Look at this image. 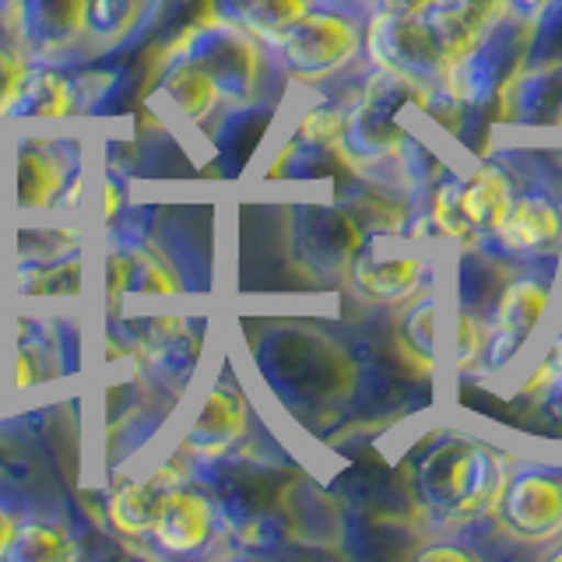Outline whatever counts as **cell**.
<instances>
[{
	"mask_svg": "<svg viewBox=\"0 0 562 562\" xmlns=\"http://www.w3.org/2000/svg\"><path fill=\"white\" fill-rule=\"evenodd\" d=\"M506 479L509 461L503 450L450 432L418 457L412 485L422 509L450 527H471L492 524Z\"/></svg>",
	"mask_w": 562,
	"mask_h": 562,
	"instance_id": "1",
	"label": "cell"
},
{
	"mask_svg": "<svg viewBox=\"0 0 562 562\" xmlns=\"http://www.w3.org/2000/svg\"><path fill=\"white\" fill-rule=\"evenodd\" d=\"M257 366L268 386L303 408H334L359 391L356 356L327 334L303 327L271 334L257 348Z\"/></svg>",
	"mask_w": 562,
	"mask_h": 562,
	"instance_id": "2",
	"label": "cell"
},
{
	"mask_svg": "<svg viewBox=\"0 0 562 562\" xmlns=\"http://www.w3.org/2000/svg\"><path fill=\"white\" fill-rule=\"evenodd\" d=\"M271 53L292 85L321 88L362 57V18L351 4L316 0Z\"/></svg>",
	"mask_w": 562,
	"mask_h": 562,
	"instance_id": "3",
	"label": "cell"
},
{
	"mask_svg": "<svg viewBox=\"0 0 562 562\" xmlns=\"http://www.w3.org/2000/svg\"><path fill=\"white\" fill-rule=\"evenodd\" d=\"M432 88H418L412 81H404L397 75H386V70H373L362 78V85L348 95V131H345V151L356 162V169L362 166H380L391 162V158L401 151L404 137L412 131L401 123L404 110L422 113Z\"/></svg>",
	"mask_w": 562,
	"mask_h": 562,
	"instance_id": "4",
	"label": "cell"
},
{
	"mask_svg": "<svg viewBox=\"0 0 562 562\" xmlns=\"http://www.w3.org/2000/svg\"><path fill=\"white\" fill-rule=\"evenodd\" d=\"M169 46L187 53V57L215 81L222 102L246 105L257 99L263 67H268V57H263L268 46L254 40V35L239 29L236 22H225L218 14H204L201 22H193L190 29L176 35Z\"/></svg>",
	"mask_w": 562,
	"mask_h": 562,
	"instance_id": "5",
	"label": "cell"
},
{
	"mask_svg": "<svg viewBox=\"0 0 562 562\" xmlns=\"http://www.w3.org/2000/svg\"><path fill=\"white\" fill-rule=\"evenodd\" d=\"M85 187L81 151L67 137L29 127L14 145V207L22 215H49L78 201Z\"/></svg>",
	"mask_w": 562,
	"mask_h": 562,
	"instance_id": "6",
	"label": "cell"
},
{
	"mask_svg": "<svg viewBox=\"0 0 562 562\" xmlns=\"http://www.w3.org/2000/svg\"><path fill=\"white\" fill-rule=\"evenodd\" d=\"M362 57L373 70H386L418 88L443 81V60L422 11L369 8L362 18Z\"/></svg>",
	"mask_w": 562,
	"mask_h": 562,
	"instance_id": "7",
	"label": "cell"
},
{
	"mask_svg": "<svg viewBox=\"0 0 562 562\" xmlns=\"http://www.w3.org/2000/svg\"><path fill=\"white\" fill-rule=\"evenodd\" d=\"M496 531L520 544H552L562 538V471L544 464L509 468L496 506Z\"/></svg>",
	"mask_w": 562,
	"mask_h": 562,
	"instance_id": "8",
	"label": "cell"
},
{
	"mask_svg": "<svg viewBox=\"0 0 562 562\" xmlns=\"http://www.w3.org/2000/svg\"><path fill=\"white\" fill-rule=\"evenodd\" d=\"M555 299L552 274L541 271H520L503 281L496 303L488 310L492 321V348H488V373L514 366L524 348L531 345L538 327L549 316V306Z\"/></svg>",
	"mask_w": 562,
	"mask_h": 562,
	"instance_id": "9",
	"label": "cell"
},
{
	"mask_svg": "<svg viewBox=\"0 0 562 562\" xmlns=\"http://www.w3.org/2000/svg\"><path fill=\"white\" fill-rule=\"evenodd\" d=\"M404 236H366L348 268V285L376 306H408L429 292L432 263L415 250H394Z\"/></svg>",
	"mask_w": 562,
	"mask_h": 562,
	"instance_id": "10",
	"label": "cell"
},
{
	"mask_svg": "<svg viewBox=\"0 0 562 562\" xmlns=\"http://www.w3.org/2000/svg\"><path fill=\"white\" fill-rule=\"evenodd\" d=\"M4 25L32 60H57L88 35V0H8Z\"/></svg>",
	"mask_w": 562,
	"mask_h": 562,
	"instance_id": "11",
	"label": "cell"
},
{
	"mask_svg": "<svg viewBox=\"0 0 562 562\" xmlns=\"http://www.w3.org/2000/svg\"><path fill=\"white\" fill-rule=\"evenodd\" d=\"M218 527H222L218 506L204 492V485L172 482L162 488L148 538L169 555H193L218 538Z\"/></svg>",
	"mask_w": 562,
	"mask_h": 562,
	"instance_id": "12",
	"label": "cell"
},
{
	"mask_svg": "<svg viewBox=\"0 0 562 562\" xmlns=\"http://www.w3.org/2000/svg\"><path fill=\"white\" fill-rule=\"evenodd\" d=\"M246 432H250V404L236 383L218 380L201 397L198 412L190 415V426L183 436V453L198 464L218 461V457L233 453Z\"/></svg>",
	"mask_w": 562,
	"mask_h": 562,
	"instance_id": "13",
	"label": "cell"
},
{
	"mask_svg": "<svg viewBox=\"0 0 562 562\" xmlns=\"http://www.w3.org/2000/svg\"><path fill=\"white\" fill-rule=\"evenodd\" d=\"M366 233L341 204L334 207H303L295 222V257L313 274H345L356 254L362 250Z\"/></svg>",
	"mask_w": 562,
	"mask_h": 562,
	"instance_id": "14",
	"label": "cell"
},
{
	"mask_svg": "<svg viewBox=\"0 0 562 562\" xmlns=\"http://www.w3.org/2000/svg\"><path fill=\"white\" fill-rule=\"evenodd\" d=\"M488 239L509 257L552 260L562 250V204L544 190H517L499 233Z\"/></svg>",
	"mask_w": 562,
	"mask_h": 562,
	"instance_id": "15",
	"label": "cell"
},
{
	"mask_svg": "<svg viewBox=\"0 0 562 562\" xmlns=\"http://www.w3.org/2000/svg\"><path fill=\"white\" fill-rule=\"evenodd\" d=\"M151 85H155V102H162L166 110L183 123H204L222 102L215 81L176 46H169L166 57L158 60Z\"/></svg>",
	"mask_w": 562,
	"mask_h": 562,
	"instance_id": "16",
	"label": "cell"
},
{
	"mask_svg": "<svg viewBox=\"0 0 562 562\" xmlns=\"http://www.w3.org/2000/svg\"><path fill=\"white\" fill-rule=\"evenodd\" d=\"M78 110V81L53 60H32L22 92L8 120L29 127H49Z\"/></svg>",
	"mask_w": 562,
	"mask_h": 562,
	"instance_id": "17",
	"label": "cell"
},
{
	"mask_svg": "<svg viewBox=\"0 0 562 562\" xmlns=\"http://www.w3.org/2000/svg\"><path fill=\"white\" fill-rule=\"evenodd\" d=\"M439 295L429 289L418 299H412L408 306L401 310V321L394 327V351L401 366H408L418 376H436L439 356H443V321H439Z\"/></svg>",
	"mask_w": 562,
	"mask_h": 562,
	"instance_id": "18",
	"label": "cell"
},
{
	"mask_svg": "<svg viewBox=\"0 0 562 562\" xmlns=\"http://www.w3.org/2000/svg\"><path fill=\"white\" fill-rule=\"evenodd\" d=\"M110 289L140 292V295H180V274L145 239H127L110 254Z\"/></svg>",
	"mask_w": 562,
	"mask_h": 562,
	"instance_id": "19",
	"label": "cell"
},
{
	"mask_svg": "<svg viewBox=\"0 0 562 562\" xmlns=\"http://www.w3.org/2000/svg\"><path fill=\"white\" fill-rule=\"evenodd\" d=\"M172 482H183V479H166V474L158 471V474H148V479L116 482L102 506L105 524L123 538H148L155 514H158V499H162V488Z\"/></svg>",
	"mask_w": 562,
	"mask_h": 562,
	"instance_id": "20",
	"label": "cell"
},
{
	"mask_svg": "<svg viewBox=\"0 0 562 562\" xmlns=\"http://www.w3.org/2000/svg\"><path fill=\"white\" fill-rule=\"evenodd\" d=\"M313 4L316 0H211V14L236 22L271 49Z\"/></svg>",
	"mask_w": 562,
	"mask_h": 562,
	"instance_id": "21",
	"label": "cell"
},
{
	"mask_svg": "<svg viewBox=\"0 0 562 562\" xmlns=\"http://www.w3.org/2000/svg\"><path fill=\"white\" fill-rule=\"evenodd\" d=\"M514 198H517L514 176H509V169L503 162H496V158H485V162H479L464 176V201H468V211L482 236L499 233V225L506 218L509 204H514Z\"/></svg>",
	"mask_w": 562,
	"mask_h": 562,
	"instance_id": "22",
	"label": "cell"
},
{
	"mask_svg": "<svg viewBox=\"0 0 562 562\" xmlns=\"http://www.w3.org/2000/svg\"><path fill=\"white\" fill-rule=\"evenodd\" d=\"M422 215L429 218L436 243H457V246H474L479 239V225H474L468 201H464V176H439V180L426 190V204Z\"/></svg>",
	"mask_w": 562,
	"mask_h": 562,
	"instance_id": "23",
	"label": "cell"
},
{
	"mask_svg": "<svg viewBox=\"0 0 562 562\" xmlns=\"http://www.w3.org/2000/svg\"><path fill=\"white\" fill-rule=\"evenodd\" d=\"M488 348H492V321L485 310L453 306L450 330H447V362L457 376L488 373Z\"/></svg>",
	"mask_w": 562,
	"mask_h": 562,
	"instance_id": "24",
	"label": "cell"
},
{
	"mask_svg": "<svg viewBox=\"0 0 562 562\" xmlns=\"http://www.w3.org/2000/svg\"><path fill=\"white\" fill-rule=\"evenodd\" d=\"M75 555H78V544L67 535V527L43 520V517L14 520V535L4 549V559L11 562H64Z\"/></svg>",
	"mask_w": 562,
	"mask_h": 562,
	"instance_id": "25",
	"label": "cell"
},
{
	"mask_svg": "<svg viewBox=\"0 0 562 562\" xmlns=\"http://www.w3.org/2000/svg\"><path fill=\"white\" fill-rule=\"evenodd\" d=\"M348 131V99H316L295 120L292 140L303 145H345Z\"/></svg>",
	"mask_w": 562,
	"mask_h": 562,
	"instance_id": "26",
	"label": "cell"
},
{
	"mask_svg": "<svg viewBox=\"0 0 562 562\" xmlns=\"http://www.w3.org/2000/svg\"><path fill=\"white\" fill-rule=\"evenodd\" d=\"M151 0H88V40L116 43L140 25Z\"/></svg>",
	"mask_w": 562,
	"mask_h": 562,
	"instance_id": "27",
	"label": "cell"
},
{
	"mask_svg": "<svg viewBox=\"0 0 562 562\" xmlns=\"http://www.w3.org/2000/svg\"><path fill=\"white\" fill-rule=\"evenodd\" d=\"M18 281L29 295H75L81 289V254L60 260H35L18 271Z\"/></svg>",
	"mask_w": 562,
	"mask_h": 562,
	"instance_id": "28",
	"label": "cell"
},
{
	"mask_svg": "<svg viewBox=\"0 0 562 562\" xmlns=\"http://www.w3.org/2000/svg\"><path fill=\"white\" fill-rule=\"evenodd\" d=\"M32 57L14 40H0V123H4L22 92Z\"/></svg>",
	"mask_w": 562,
	"mask_h": 562,
	"instance_id": "29",
	"label": "cell"
},
{
	"mask_svg": "<svg viewBox=\"0 0 562 562\" xmlns=\"http://www.w3.org/2000/svg\"><path fill=\"white\" fill-rule=\"evenodd\" d=\"M562 386V376H559V369L552 366V359L541 356L531 362V369H527V376L517 383V401L520 404H544L555 391Z\"/></svg>",
	"mask_w": 562,
	"mask_h": 562,
	"instance_id": "30",
	"label": "cell"
},
{
	"mask_svg": "<svg viewBox=\"0 0 562 562\" xmlns=\"http://www.w3.org/2000/svg\"><path fill=\"white\" fill-rule=\"evenodd\" d=\"M422 562H432V559H450V562H474L482 559V552H474L471 544H429V549H418L415 552Z\"/></svg>",
	"mask_w": 562,
	"mask_h": 562,
	"instance_id": "31",
	"label": "cell"
},
{
	"mask_svg": "<svg viewBox=\"0 0 562 562\" xmlns=\"http://www.w3.org/2000/svg\"><path fill=\"white\" fill-rule=\"evenodd\" d=\"M555 4V0H509V14H517V18H538L549 11Z\"/></svg>",
	"mask_w": 562,
	"mask_h": 562,
	"instance_id": "32",
	"label": "cell"
},
{
	"mask_svg": "<svg viewBox=\"0 0 562 562\" xmlns=\"http://www.w3.org/2000/svg\"><path fill=\"white\" fill-rule=\"evenodd\" d=\"M432 0H369V8H383V11H426Z\"/></svg>",
	"mask_w": 562,
	"mask_h": 562,
	"instance_id": "33",
	"label": "cell"
},
{
	"mask_svg": "<svg viewBox=\"0 0 562 562\" xmlns=\"http://www.w3.org/2000/svg\"><path fill=\"white\" fill-rule=\"evenodd\" d=\"M11 535H14V517L8 514L4 506H0V559H4V549H8Z\"/></svg>",
	"mask_w": 562,
	"mask_h": 562,
	"instance_id": "34",
	"label": "cell"
},
{
	"mask_svg": "<svg viewBox=\"0 0 562 562\" xmlns=\"http://www.w3.org/2000/svg\"><path fill=\"white\" fill-rule=\"evenodd\" d=\"M544 356L552 359V366L559 369V376H562V330L555 334V338H552L549 345H544Z\"/></svg>",
	"mask_w": 562,
	"mask_h": 562,
	"instance_id": "35",
	"label": "cell"
},
{
	"mask_svg": "<svg viewBox=\"0 0 562 562\" xmlns=\"http://www.w3.org/2000/svg\"><path fill=\"white\" fill-rule=\"evenodd\" d=\"M549 559H562V544H552V549H549Z\"/></svg>",
	"mask_w": 562,
	"mask_h": 562,
	"instance_id": "36",
	"label": "cell"
},
{
	"mask_svg": "<svg viewBox=\"0 0 562 562\" xmlns=\"http://www.w3.org/2000/svg\"><path fill=\"white\" fill-rule=\"evenodd\" d=\"M334 4H359V0H334ZM362 4H369V0H362Z\"/></svg>",
	"mask_w": 562,
	"mask_h": 562,
	"instance_id": "37",
	"label": "cell"
}]
</instances>
